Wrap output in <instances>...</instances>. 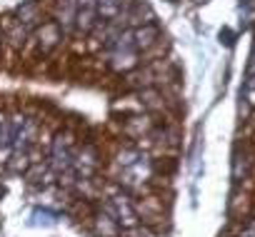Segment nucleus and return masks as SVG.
Wrapping results in <instances>:
<instances>
[{
    "label": "nucleus",
    "mask_w": 255,
    "mask_h": 237,
    "mask_svg": "<svg viewBox=\"0 0 255 237\" xmlns=\"http://www.w3.org/2000/svg\"><path fill=\"white\" fill-rule=\"evenodd\" d=\"M10 145H13V123L0 120V148H10Z\"/></svg>",
    "instance_id": "obj_10"
},
{
    "label": "nucleus",
    "mask_w": 255,
    "mask_h": 237,
    "mask_svg": "<svg viewBox=\"0 0 255 237\" xmlns=\"http://www.w3.org/2000/svg\"><path fill=\"white\" fill-rule=\"evenodd\" d=\"M98 18V0H78V30L90 33Z\"/></svg>",
    "instance_id": "obj_5"
},
{
    "label": "nucleus",
    "mask_w": 255,
    "mask_h": 237,
    "mask_svg": "<svg viewBox=\"0 0 255 237\" xmlns=\"http://www.w3.org/2000/svg\"><path fill=\"white\" fill-rule=\"evenodd\" d=\"M73 148H70V140L63 138V133L53 140V153H50V165L58 170V172H68L73 167Z\"/></svg>",
    "instance_id": "obj_2"
},
{
    "label": "nucleus",
    "mask_w": 255,
    "mask_h": 237,
    "mask_svg": "<svg viewBox=\"0 0 255 237\" xmlns=\"http://www.w3.org/2000/svg\"><path fill=\"white\" fill-rule=\"evenodd\" d=\"M55 220H58V215H53L50 210H35V212H33V225H45V227H50V225H55Z\"/></svg>",
    "instance_id": "obj_11"
},
{
    "label": "nucleus",
    "mask_w": 255,
    "mask_h": 237,
    "mask_svg": "<svg viewBox=\"0 0 255 237\" xmlns=\"http://www.w3.org/2000/svg\"><path fill=\"white\" fill-rule=\"evenodd\" d=\"M118 165H120V182H125V185L143 182V180L150 175V162H148V158H145L143 153H138V150H125V153H120Z\"/></svg>",
    "instance_id": "obj_1"
},
{
    "label": "nucleus",
    "mask_w": 255,
    "mask_h": 237,
    "mask_svg": "<svg viewBox=\"0 0 255 237\" xmlns=\"http://www.w3.org/2000/svg\"><path fill=\"white\" fill-rule=\"evenodd\" d=\"M243 92H245V100L255 105V78H250V80L245 82V87H243Z\"/></svg>",
    "instance_id": "obj_12"
},
{
    "label": "nucleus",
    "mask_w": 255,
    "mask_h": 237,
    "mask_svg": "<svg viewBox=\"0 0 255 237\" xmlns=\"http://www.w3.org/2000/svg\"><path fill=\"white\" fill-rule=\"evenodd\" d=\"M120 13H123V0H98V18H103L105 23H110Z\"/></svg>",
    "instance_id": "obj_8"
},
{
    "label": "nucleus",
    "mask_w": 255,
    "mask_h": 237,
    "mask_svg": "<svg viewBox=\"0 0 255 237\" xmlns=\"http://www.w3.org/2000/svg\"><path fill=\"white\" fill-rule=\"evenodd\" d=\"M108 210L115 215V220H118L123 227H133V225L138 222V212H135V207L130 205V200L123 197V195H115L113 202L108 205Z\"/></svg>",
    "instance_id": "obj_3"
},
{
    "label": "nucleus",
    "mask_w": 255,
    "mask_h": 237,
    "mask_svg": "<svg viewBox=\"0 0 255 237\" xmlns=\"http://www.w3.org/2000/svg\"><path fill=\"white\" fill-rule=\"evenodd\" d=\"M73 167H75L78 177L88 180V177L95 172V167H98V155H95V150H93L90 145H88V148H83V150L75 155V160H73Z\"/></svg>",
    "instance_id": "obj_4"
},
{
    "label": "nucleus",
    "mask_w": 255,
    "mask_h": 237,
    "mask_svg": "<svg viewBox=\"0 0 255 237\" xmlns=\"http://www.w3.org/2000/svg\"><path fill=\"white\" fill-rule=\"evenodd\" d=\"M250 73H255V45H253V55H250Z\"/></svg>",
    "instance_id": "obj_14"
},
{
    "label": "nucleus",
    "mask_w": 255,
    "mask_h": 237,
    "mask_svg": "<svg viewBox=\"0 0 255 237\" xmlns=\"http://www.w3.org/2000/svg\"><path fill=\"white\" fill-rule=\"evenodd\" d=\"M158 25H153V23H145V25H138L135 30H133V40H135V48L138 50H148V48H153L155 45V40H158Z\"/></svg>",
    "instance_id": "obj_7"
},
{
    "label": "nucleus",
    "mask_w": 255,
    "mask_h": 237,
    "mask_svg": "<svg viewBox=\"0 0 255 237\" xmlns=\"http://www.w3.org/2000/svg\"><path fill=\"white\" fill-rule=\"evenodd\" d=\"M38 20V5L35 3H25L23 8H20V25H23V30H28L33 23Z\"/></svg>",
    "instance_id": "obj_9"
},
{
    "label": "nucleus",
    "mask_w": 255,
    "mask_h": 237,
    "mask_svg": "<svg viewBox=\"0 0 255 237\" xmlns=\"http://www.w3.org/2000/svg\"><path fill=\"white\" fill-rule=\"evenodd\" d=\"M240 237H255V222H253V225H248V227L243 230V235H240Z\"/></svg>",
    "instance_id": "obj_13"
},
{
    "label": "nucleus",
    "mask_w": 255,
    "mask_h": 237,
    "mask_svg": "<svg viewBox=\"0 0 255 237\" xmlns=\"http://www.w3.org/2000/svg\"><path fill=\"white\" fill-rule=\"evenodd\" d=\"M58 25L63 33H70L78 25V0H60L58 3Z\"/></svg>",
    "instance_id": "obj_6"
}]
</instances>
